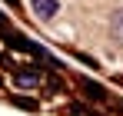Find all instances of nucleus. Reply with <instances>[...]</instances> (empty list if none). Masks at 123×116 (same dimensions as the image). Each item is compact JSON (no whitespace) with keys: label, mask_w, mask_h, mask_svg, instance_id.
<instances>
[{"label":"nucleus","mask_w":123,"mask_h":116,"mask_svg":"<svg viewBox=\"0 0 123 116\" xmlns=\"http://www.w3.org/2000/svg\"><path fill=\"white\" fill-rule=\"evenodd\" d=\"M80 86H83V90H86L93 99H106V90H103V86H97V83H90V80H80Z\"/></svg>","instance_id":"nucleus-2"},{"label":"nucleus","mask_w":123,"mask_h":116,"mask_svg":"<svg viewBox=\"0 0 123 116\" xmlns=\"http://www.w3.org/2000/svg\"><path fill=\"white\" fill-rule=\"evenodd\" d=\"M17 83H20V86H37L40 76H37V73H20V70H17Z\"/></svg>","instance_id":"nucleus-3"},{"label":"nucleus","mask_w":123,"mask_h":116,"mask_svg":"<svg viewBox=\"0 0 123 116\" xmlns=\"http://www.w3.org/2000/svg\"><path fill=\"white\" fill-rule=\"evenodd\" d=\"M30 7H33V13H37L40 20H50L57 10H60V3H57V0H30Z\"/></svg>","instance_id":"nucleus-1"},{"label":"nucleus","mask_w":123,"mask_h":116,"mask_svg":"<svg viewBox=\"0 0 123 116\" xmlns=\"http://www.w3.org/2000/svg\"><path fill=\"white\" fill-rule=\"evenodd\" d=\"M113 37H117V43L123 46V10L113 17Z\"/></svg>","instance_id":"nucleus-4"}]
</instances>
